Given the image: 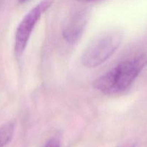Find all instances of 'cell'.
Listing matches in <instances>:
<instances>
[{
	"label": "cell",
	"mask_w": 147,
	"mask_h": 147,
	"mask_svg": "<svg viewBox=\"0 0 147 147\" xmlns=\"http://www.w3.org/2000/svg\"><path fill=\"white\" fill-rule=\"evenodd\" d=\"M125 147H135V146H125Z\"/></svg>",
	"instance_id": "obj_9"
},
{
	"label": "cell",
	"mask_w": 147,
	"mask_h": 147,
	"mask_svg": "<svg viewBox=\"0 0 147 147\" xmlns=\"http://www.w3.org/2000/svg\"><path fill=\"white\" fill-rule=\"evenodd\" d=\"M89 19L87 9L76 11L67 17L63 23L62 34L69 44L74 45L80 40Z\"/></svg>",
	"instance_id": "obj_4"
},
{
	"label": "cell",
	"mask_w": 147,
	"mask_h": 147,
	"mask_svg": "<svg viewBox=\"0 0 147 147\" xmlns=\"http://www.w3.org/2000/svg\"><path fill=\"white\" fill-rule=\"evenodd\" d=\"M43 147H61L60 142L56 138H52L48 141Z\"/></svg>",
	"instance_id": "obj_6"
},
{
	"label": "cell",
	"mask_w": 147,
	"mask_h": 147,
	"mask_svg": "<svg viewBox=\"0 0 147 147\" xmlns=\"http://www.w3.org/2000/svg\"><path fill=\"white\" fill-rule=\"evenodd\" d=\"M15 125L14 122H8L0 126V147L7 146L13 138Z\"/></svg>",
	"instance_id": "obj_5"
},
{
	"label": "cell",
	"mask_w": 147,
	"mask_h": 147,
	"mask_svg": "<svg viewBox=\"0 0 147 147\" xmlns=\"http://www.w3.org/2000/svg\"><path fill=\"white\" fill-rule=\"evenodd\" d=\"M53 2V0H42L24 16L16 30L14 41V53L17 57H21L23 54L35 26L42 14L51 6Z\"/></svg>",
	"instance_id": "obj_3"
},
{
	"label": "cell",
	"mask_w": 147,
	"mask_h": 147,
	"mask_svg": "<svg viewBox=\"0 0 147 147\" xmlns=\"http://www.w3.org/2000/svg\"><path fill=\"white\" fill-rule=\"evenodd\" d=\"M123 33L119 30H110L94 39L86 47L81 61L86 67L93 68L105 63L119 48Z\"/></svg>",
	"instance_id": "obj_2"
},
{
	"label": "cell",
	"mask_w": 147,
	"mask_h": 147,
	"mask_svg": "<svg viewBox=\"0 0 147 147\" xmlns=\"http://www.w3.org/2000/svg\"><path fill=\"white\" fill-rule=\"evenodd\" d=\"M79 1H82V2H89V1H95V0H78Z\"/></svg>",
	"instance_id": "obj_7"
},
{
	"label": "cell",
	"mask_w": 147,
	"mask_h": 147,
	"mask_svg": "<svg viewBox=\"0 0 147 147\" xmlns=\"http://www.w3.org/2000/svg\"><path fill=\"white\" fill-rule=\"evenodd\" d=\"M146 64V55H140L122 62L96 79L94 87L106 95H115L125 91Z\"/></svg>",
	"instance_id": "obj_1"
},
{
	"label": "cell",
	"mask_w": 147,
	"mask_h": 147,
	"mask_svg": "<svg viewBox=\"0 0 147 147\" xmlns=\"http://www.w3.org/2000/svg\"><path fill=\"white\" fill-rule=\"evenodd\" d=\"M26 1H27V0H19V1H20V3H24Z\"/></svg>",
	"instance_id": "obj_8"
}]
</instances>
